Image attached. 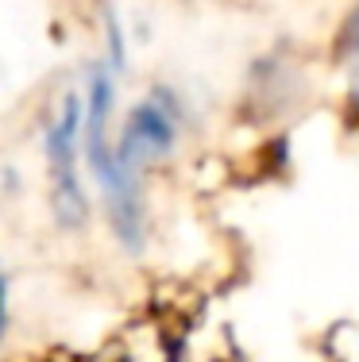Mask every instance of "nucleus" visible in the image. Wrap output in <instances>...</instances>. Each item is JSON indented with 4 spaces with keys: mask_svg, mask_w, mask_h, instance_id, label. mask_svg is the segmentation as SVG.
<instances>
[{
    "mask_svg": "<svg viewBox=\"0 0 359 362\" xmlns=\"http://www.w3.org/2000/svg\"><path fill=\"white\" fill-rule=\"evenodd\" d=\"M116 81L120 74L113 70V62H93L89 70V93H85V162H89L93 177L101 181V193L108 201V220H113V231L120 239V247L127 251H139L143 247V193L139 185L124 177L116 162V151L108 143V116H113L116 105Z\"/></svg>",
    "mask_w": 359,
    "mask_h": 362,
    "instance_id": "f257e3e1",
    "label": "nucleus"
},
{
    "mask_svg": "<svg viewBox=\"0 0 359 362\" xmlns=\"http://www.w3.org/2000/svg\"><path fill=\"white\" fill-rule=\"evenodd\" d=\"M81 135H85V100L78 93H66L47 127V166H50V189H55V216L62 228H81L85 216H89L85 189L78 181Z\"/></svg>",
    "mask_w": 359,
    "mask_h": 362,
    "instance_id": "f03ea898",
    "label": "nucleus"
},
{
    "mask_svg": "<svg viewBox=\"0 0 359 362\" xmlns=\"http://www.w3.org/2000/svg\"><path fill=\"white\" fill-rule=\"evenodd\" d=\"M178 124H182V108L170 89H155L132 108L124 132L116 143V162L132 185H139V174L155 158H166L170 146L178 143Z\"/></svg>",
    "mask_w": 359,
    "mask_h": 362,
    "instance_id": "7ed1b4c3",
    "label": "nucleus"
}]
</instances>
